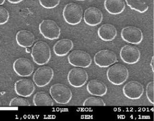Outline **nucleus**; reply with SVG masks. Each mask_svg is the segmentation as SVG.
Wrapping results in <instances>:
<instances>
[{"instance_id":"f257e3e1","label":"nucleus","mask_w":154,"mask_h":121,"mask_svg":"<svg viewBox=\"0 0 154 121\" xmlns=\"http://www.w3.org/2000/svg\"><path fill=\"white\" fill-rule=\"evenodd\" d=\"M31 56L33 61L38 65H44L51 60V50L46 42L39 41L33 46Z\"/></svg>"},{"instance_id":"f03ea898","label":"nucleus","mask_w":154,"mask_h":121,"mask_svg":"<svg viewBox=\"0 0 154 121\" xmlns=\"http://www.w3.org/2000/svg\"><path fill=\"white\" fill-rule=\"evenodd\" d=\"M107 77L108 81L112 84L121 85L128 79L129 71L125 66L116 64L109 68L107 70Z\"/></svg>"},{"instance_id":"7ed1b4c3","label":"nucleus","mask_w":154,"mask_h":121,"mask_svg":"<svg viewBox=\"0 0 154 121\" xmlns=\"http://www.w3.org/2000/svg\"><path fill=\"white\" fill-rule=\"evenodd\" d=\"M63 16L66 23L75 25L82 21L83 11L82 7L75 3H70L65 5L63 10Z\"/></svg>"},{"instance_id":"20e7f679","label":"nucleus","mask_w":154,"mask_h":121,"mask_svg":"<svg viewBox=\"0 0 154 121\" xmlns=\"http://www.w3.org/2000/svg\"><path fill=\"white\" fill-rule=\"evenodd\" d=\"M50 93L52 99L60 105H66L72 98L71 90L67 86L63 84L58 83L51 86Z\"/></svg>"},{"instance_id":"39448f33","label":"nucleus","mask_w":154,"mask_h":121,"mask_svg":"<svg viewBox=\"0 0 154 121\" xmlns=\"http://www.w3.org/2000/svg\"><path fill=\"white\" fill-rule=\"evenodd\" d=\"M39 31L42 36L46 39L54 40L59 38L60 29L54 21L46 19L40 23Z\"/></svg>"},{"instance_id":"423d86ee","label":"nucleus","mask_w":154,"mask_h":121,"mask_svg":"<svg viewBox=\"0 0 154 121\" xmlns=\"http://www.w3.org/2000/svg\"><path fill=\"white\" fill-rule=\"evenodd\" d=\"M68 61L72 66L83 69L88 68L92 62L89 54L82 50H75L72 52L68 55Z\"/></svg>"},{"instance_id":"0eeeda50","label":"nucleus","mask_w":154,"mask_h":121,"mask_svg":"<svg viewBox=\"0 0 154 121\" xmlns=\"http://www.w3.org/2000/svg\"><path fill=\"white\" fill-rule=\"evenodd\" d=\"M54 76V71L52 68L49 66H42L35 72L33 81L37 86L42 88L49 84Z\"/></svg>"},{"instance_id":"6e6552de","label":"nucleus","mask_w":154,"mask_h":121,"mask_svg":"<svg viewBox=\"0 0 154 121\" xmlns=\"http://www.w3.org/2000/svg\"><path fill=\"white\" fill-rule=\"evenodd\" d=\"M88 78V73L83 68H74L68 74V81L70 85L74 88L83 87L87 83Z\"/></svg>"},{"instance_id":"1a4fd4ad","label":"nucleus","mask_w":154,"mask_h":121,"mask_svg":"<svg viewBox=\"0 0 154 121\" xmlns=\"http://www.w3.org/2000/svg\"><path fill=\"white\" fill-rule=\"evenodd\" d=\"M94 62L100 68H108L117 61L116 54L111 50L105 49L98 51L94 56Z\"/></svg>"},{"instance_id":"9d476101","label":"nucleus","mask_w":154,"mask_h":121,"mask_svg":"<svg viewBox=\"0 0 154 121\" xmlns=\"http://www.w3.org/2000/svg\"><path fill=\"white\" fill-rule=\"evenodd\" d=\"M120 55L122 61L129 65L137 63L141 58L139 49L136 46L130 45L125 46L121 49Z\"/></svg>"},{"instance_id":"9b49d317","label":"nucleus","mask_w":154,"mask_h":121,"mask_svg":"<svg viewBox=\"0 0 154 121\" xmlns=\"http://www.w3.org/2000/svg\"><path fill=\"white\" fill-rule=\"evenodd\" d=\"M121 35L122 40L127 43L134 45H138L143 40L142 31L134 26H127L123 28L121 31Z\"/></svg>"},{"instance_id":"f8f14e48","label":"nucleus","mask_w":154,"mask_h":121,"mask_svg":"<svg viewBox=\"0 0 154 121\" xmlns=\"http://www.w3.org/2000/svg\"><path fill=\"white\" fill-rule=\"evenodd\" d=\"M34 69L33 63L27 58H20L14 62V70L20 77H27L31 76Z\"/></svg>"},{"instance_id":"ddd939ff","label":"nucleus","mask_w":154,"mask_h":121,"mask_svg":"<svg viewBox=\"0 0 154 121\" xmlns=\"http://www.w3.org/2000/svg\"><path fill=\"white\" fill-rule=\"evenodd\" d=\"M123 93L126 97L130 100H138L143 96L144 92L143 86L136 81H131L123 87Z\"/></svg>"},{"instance_id":"4468645a","label":"nucleus","mask_w":154,"mask_h":121,"mask_svg":"<svg viewBox=\"0 0 154 121\" xmlns=\"http://www.w3.org/2000/svg\"><path fill=\"white\" fill-rule=\"evenodd\" d=\"M14 90L19 96L29 97L33 94L35 87L33 82L29 79H21L14 83Z\"/></svg>"},{"instance_id":"2eb2a0df","label":"nucleus","mask_w":154,"mask_h":121,"mask_svg":"<svg viewBox=\"0 0 154 121\" xmlns=\"http://www.w3.org/2000/svg\"><path fill=\"white\" fill-rule=\"evenodd\" d=\"M103 18L102 12L96 7H89L85 10L84 14L85 23L90 26L100 25L102 22Z\"/></svg>"},{"instance_id":"dca6fc26","label":"nucleus","mask_w":154,"mask_h":121,"mask_svg":"<svg viewBox=\"0 0 154 121\" xmlns=\"http://www.w3.org/2000/svg\"><path fill=\"white\" fill-rule=\"evenodd\" d=\"M97 34L101 40L104 41H112L117 37V31L114 25L106 24L98 29Z\"/></svg>"},{"instance_id":"f3484780","label":"nucleus","mask_w":154,"mask_h":121,"mask_svg":"<svg viewBox=\"0 0 154 121\" xmlns=\"http://www.w3.org/2000/svg\"><path fill=\"white\" fill-rule=\"evenodd\" d=\"M16 41L19 46L27 48L33 46L35 38L32 32L27 30H20L16 34Z\"/></svg>"},{"instance_id":"a211bd4d","label":"nucleus","mask_w":154,"mask_h":121,"mask_svg":"<svg viewBox=\"0 0 154 121\" xmlns=\"http://www.w3.org/2000/svg\"><path fill=\"white\" fill-rule=\"evenodd\" d=\"M88 93L93 96L103 97L107 93V86L102 81L97 80L89 81L87 86Z\"/></svg>"},{"instance_id":"6ab92c4d","label":"nucleus","mask_w":154,"mask_h":121,"mask_svg":"<svg viewBox=\"0 0 154 121\" xmlns=\"http://www.w3.org/2000/svg\"><path fill=\"white\" fill-rule=\"evenodd\" d=\"M74 48L72 41L69 39H61L57 41L54 46V52L58 57H64L67 55Z\"/></svg>"},{"instance_id":"aec40b11","label":"nucleus","mask_w":154,"mask_h":121,"mask_svg":"<svg viewBox=\"0 0 154 121\" xmlns=\"http://www.w3.org/2000/svg\"><path fill=\"white\" fill-rule=\"evenodd\" d=\"M105 8L112 15H118L122 13L125 9L124 0H105Z\"/></svg>"},{"instance_id":"412c9836","label":"nucleus","mask_w":154,"mask_h":121,"mask_svg":"<svg viewBox=\"0 0 154 121\" xmlns=\"http://www.w3.org/2000/svg\"><path fill=\"white\" fill-rule=\"evenodd\" d=\"M33 102L34 105L36 106H52L54 105L52 98L44 91L36 93L34 96Z\"/></svg>"},{"instance_id":"4be33fe9","label":"nucleus","mask_w":154,"mask_h":121,"mask_svg":"<svg viewBox=\"0 0 154 121\" xmlns=\"http://www.w3.org/2000/svg\"><path fill=\"white\" fill-rule=\"evenodd\" d=\"M125 2L131 9L139 13H145L148 10V5L142 0H125Z\"/></svg>"},{"instance_id":"5701e85b","label":"nucleus","mask_w":154,"mask_h":121,"mask_svg":"<svg viewBox=\"0 0 154 121\" xmlns=\"http://www.w3.org/2000/svg\"><path fill=\"white\" fill-rule=\"evenodd\" d=\"M84 106H105V102L102 99L97 97H91L88 98L83 102Z\"/></svg>"},{"instance_id":"b1692460","label":"nucleus","mask_w":154,"mask_h":121,"mask_svg":"<svg viewBox=\"0 0 154 121\" xmlns=\"http://www.w3.org/2000/svg\"><path fill=\"white\" fill-rule=\"evenodd\" d=\"M42 7L47 9H52L59 4L60 0H38Z\"/></svg>"},{"instance_id":"393cba45","label":"nucleus","mask_w":154,"mask_h":121,"mask_svg":"<svg viewBox=\"0 0 154 121\" xmlns=\"http://www.w3.org/2000/svg\"><path fill=\"white\" fill-rule=\"evenodd\" d=\"M10 106H29L30 102L26 99L20 97H16L12 99L9 103Z\"/></svg>"},{"instance_id":"a878e982","label":"nucleus","mask_w":154,"mask_h":121,"mask_svg":"<svg viewBox=\"0 0 154 121\" xmlns=\"http://www.w3.org/2000/svg\"><path fill=\"white\" fill-rule=\"evenodd\" d=\"M154 82L153 81L149 82L147 84L146 88V95L148 101L154 105Z\"/></svg>"},{"instance_id":"bb28decb","label":"nucleus","mask_w":154,"mask_h":121,"mask_svg":"<svg viewBox=\"0 0 154 121\" xmlns=\"http://www.w3.org/2000/svg\"><path fill=\"white\" fill-rule=\"evenodd\" d=\"M9 18L8 11L4 7L0 6V25H3L7 23Z\"/></svg>"},{"instance_id":"cd10ccee","label":"nucleus","mask_w":154,"mask_h":121,"mask_svg":"<svg viewBox=\"0 0 154 121\" xmlns=\"http://www.w3.org/2000/svg\"><path fill=\"white\" fill-rule=\"evenodd\" d=\"M9 3L12 4H18L23 1L24 0H7Z\"/></svg>"},{"instance_id":"c85d7f7f","label":"nucleus","mask_w":154,"mask_h":121,"mask_svg":"<svg viewBox=\"0 0 154 121\" xmlns=\"http://www.w3.org/2000/svg\"><path fill=\"white\" fill-rule=\"evenodd\" d=\"M154 57H153L152 58V60H151V62L150 63V66H151V68H152V71H153V72H154Z\"/></svg>"},{"instance_id":"c756f323","label":"nucleus","mask_w":154,"mask_h":121,"mask_svg":"<svg viewBox=\"0 0 154 121\" xmlns=\"http://www.w3.org/2000/svg\"><path fill=\"white\" fill-rule=\"evenodd\" d=\"M5 0H0V5L4 4V3L5 2Z\"/></svg>"},{"instance_id":"7c9ffc66","label":"nucleus","mask_w":154,"mask_h":121,"mask_svg":"<svg viewBox=\"0 0 154 121\" xmlns=\"http://www.w3.org/2000/svg\"><path fill=\"white\" fill-rule=\"evenodd\" d=\"M77 1H84L85 0H76Z\"/></svg>"},{"instance_id":"2f4dec72","label":"nucleus","mask_w":154,"mask_h":121,"mask_svg":"<svg viewBox=\"0 0 154 121\" xmlns=\"http://www.w3.org/2000/svg\"><path fill=\"white\" fill-rule=\"evenodd\" d=\"M0 105H1V102H0Z\"/></svg>"}]
</instances>
